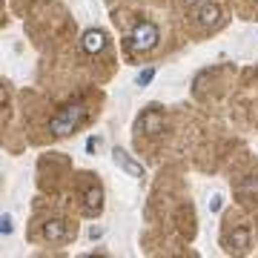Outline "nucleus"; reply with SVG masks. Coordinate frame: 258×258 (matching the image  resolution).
Returning <instances> with one entry per match:
<instances>
[{
  "instance_id": "nucleus-8",
  "label": "nucleus",
  "mask_w": 258,
  "mask_h": 258,
  "mask_svg": "<svg viewBox=\"0 0 258 258\" xmlns=\"http://www.w3.org/2000/svg\"><path fill=\"white\" fill-rule=\"evenodd\" d=\"M115 161H118V164H123V169H129V172H132V175H144V172H141V166H135L132 164V161H129L126 155H123V152H115Z\"/></svg>"
},
{
  "instance_id": "nucleus-2",
  "label": "nucleus",
  "mask_w": 258,
  "mask_h": 258,
  "mask_svg": "<svg viewBox=\"0 0 258 258\" xmlns=\"http://www.w3.org/2000/svg\"><path fill=\"white\" fill-rule=\"evenodd\" d=\"M83 118H86V109H83V106H66V109L49 123V132H52L55 138H63V135H69V132H75V129L81 126Z\"/></svg>"
},
{
  "instance_id": "nucleus-7",
  "label": "nucleus",
  "mask_w": 258,
  "mask_h": 258,
  "mask_svg": "<svg viewBox=\"0 0 258 258\" xmlns=\"http://www.w3.org/2000/svg\"><path fill=\"white\" fill-rule=\"evenodd\" d=\"M43 232H46V238H49V241H63L66 235H69V230H66V224H63V221H49Z\"/></svg>"
},
{
  "instance_id": "nucleus-1",
  "label": "nucleus",
  "mask_w": 258,
  "mask_h": 258,
  "mask_svg": "<svg viewBox=\"0 0 258 258\" xmlns=\"http://www.w3.org/2000/svg\"><path fill=\"white\" fill-rule=\"evenodd\" d=\"M155 46H158V26L149 23V20H141L135 26V32H132V37H129V52L132 55H144V52H149Z\"/></svg>"
},
{
  "instance_id": "nucleus-3",
  "label": "nucleus",
  "mask_w": 258,
  "mask_h": 258,
  "mask_svg": "<svg viewBox=\"0 0 258 258\" xmlns=\"http://www.w3.org/2000/svg\"><path fill=\"white\" fill-rule=\"evenodd\" d=\"M224 244H227V249H230V252H244V249L249 247V230L244 227V224H238V221H232V218H227Z\"/></svg>"
},
{
  "instance_id": "nucleus-5",
  "label": "nucleus",
  "mask_w": 258,
  "mask_h": 258,
  "mask_svg": "<svg viewBox=\"0 0 258 258\" xmlns=\"http://www.w3.org/2000/svg\"><path fill=\"white\" fill-rule=\"evenodd\" d=\"M101 198H103V192H101V186L98 184L89 186V189L83 192V204H86V212H89V215L101 212Z\"/></svg>"
},
{
  "instance_id": "nucleus-6",
  "label": "nucleus",
  "mask_w": 258,
  "mask_h": 258,
  "mask_svg": "<svg viewBox=\"0 0 258 258\" xmlns=\"http://www.w3.org/2000/svg\"><path fill=\"white\" fill-rule=\"evenodd\" d=\"M103 46H106V37H103V32H98V29H95V32H86V35H83V49H86V52H101Z\"/></svg>"
},
{
  "instance_id": "nucleus-4",
  "label": "nucleus",
  "mask_w": 258,
  "mask_h": 258,
  "mask_svg": "<svg viewBox=\"0 0 258 258\" xmlns=\"http://www.w3.org/2000/svg\"><path fill=\"white\" fill-rule=\"evenodd\" d=\"M192 18L198 20L204 29H215L221 23V9H218L215 3H204V6H198V9L192 12Z\"/></svg>"
},
{
  "instance_id": "nucleus-9",
  "label": "nucleus",
  "mask_w": 258,
  "mask_h": 258,
  "mask_svg": "<svg viewBox=\"0 0 258 258\" xmlns=\"http://www.w3.org/2000/svg\"><path fill=\"white\" fill-rule=\"evenodd\" d=\"M152 75H155V72H152V69H147V72L138 78V83H149V81H152Z\"/></svg>"
}]
</instances>
